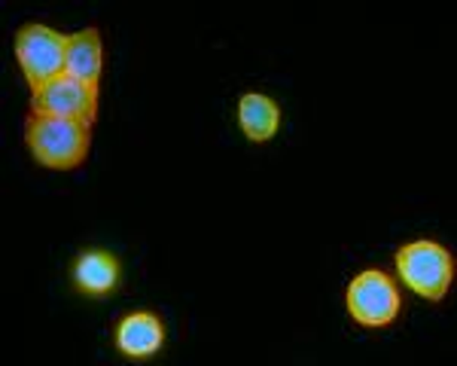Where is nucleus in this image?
Masks as SVG:
<instances>
[{"instance_id":"obj_1","label":"nucleus","mask_w":457,"mask_h":366,"mask_svg":"<svg viewBox=\"0 0 457 366\" xmlns=\"http://www.w3.org/2000/svg\"><path fill=\"white\" fill-rule=\"evenodd\" d=\"M88 126L73 120H58V116H28L25 122V144L31 150V156L40 165L58 168V171H68V168L83 165L88 156Z\"/></svg>"},{"instance_id":"obj_2","label":"nucleus","mask_w":457,"mask_h":366,"mask_svg":"<svg viewBox=\"0 0 457 366\" xmlns=\"http://www.w3.org/2000/svg\"><path fill=\"white\" fill-rule=\"evenodd\" d=\"M396 269L400 278L409 284L418 296L424 299H445V293L452 290L454 281V256L445 251L436 241H409L396 251Z\"/></svg>"},{"instance_id":"obj_3","label":"nucleus","mask_w":457,"mask_h":366,"mask_svg":"<svg viewBox=\"0 0 457 366\" xmlns=\"http://www.w3.org/2000/svg\"><path fill=\"white\" fill-rule=\"evenodd\" d=\"M16 58L31 89L68 73V37L46 25H25L16 34Z\"/></svg>"},{"instance_id":"obj_4","label":"nucleus","mask_w":457,"mask_h":366,"mask_svg":"<svg viewBox=\"0 0 457 366\" xmlns=\"http://www.w3.org/2000/svg\"><path fill=\"white\" fill-rule=\"evenodd\" d=\"M345 305H348V314L357 320L360 327H387L396 320L400 314V290L396 284L390 281L385 272H360L357 278L351 281L348 287V296H345Z\"/></svg>"},{"instance_id":"obj_5","label":"nucleus","mask_w":457,"mask_h":366,"mask_svg":"<svg viewBox=\"0 0 457 366\" xmlns=\"http://www.w3.org/2000/svg\"><path fill=\"white\" fill-rule=\"evenodd\" d=\"M34 116H58V120H73L92 126L98 116V86H88L83 79L58 77L53 83L40 86L31 95Z\"/></svg>"},{"instance_id":"obj_6","label":"nucleus","mask_w":457,"mask_h":366,"mask_svg":"<svg viewBox=\"0 0 457 366\" xmlns=\"http://www.w3.org/2000/svg\"><path fill=\"white\" fill-rule=\"evenodd\" d=\"M165 345V324L153 312H131L116 327V348L131 361H146Z\"/></svg>"},{"instance_id":"obj_7","label":"nucleus","mask_w":457,"mask_h":366,"mask_svg":"<svg viewBox=\"0 0 457 366\" xmlns=\"http://www.w3.org/2000/svg\"><path fill=\"white\" fill-rule=\"evenodd\" d=\"M120 275H122L120 260L107 251H83L71 269L73 287L92 299L110 296V293L120 287Z\"/></svg>"},{"instance_id":"obj_8","label":"nucleus","mask_w":457,"mask_h":366,"mask_svg":"<svg viewBox=\"0 0 457 366\" xmlns=\"http://www.w3.org/2000/svg\"><path fill=\"white\" fill-rule=\"evenodd\" d=\"M238 122L250 141H256V144L271 141V137L278 135V129H281V107H278L269 95L247 92V95H241V101H238Z\"/></svg>"},{"instance_id":"obj_9","label":"nucleus","mask_w":457,"mask_h":366,"mask_svg":"<svg viewBox=\"0 0 457 366\" xmlns=\"http://www.w3.org/2000/svg\"><path fill=\"white\" fill-rule=\"evenodd\" d=\"M101 68H104V46H101L98 28H86L68 37V77L98 86Z\"/></svg>"}]
</instances>
